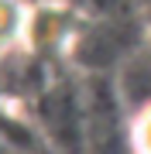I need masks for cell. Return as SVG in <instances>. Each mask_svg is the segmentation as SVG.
<instances>
[{
    "label": "cell",
    "instance_id": "6da1fadb",
    "mask_svg": "<svg viewBox=\"0 0 151 154\" xmlns=\"http://www.w3.org/2000/svg\"><path fill=\"white\" fill-rule=\"evenodd\" d=\"M45 120L52 123V130L58 134V140L62 144H69V147H79V113H76V99L72 93H65V96H55V99H48L45 103Z\"/></svg>",
    "mask_w": 151,
    "mask_h": 154
}]
</instances>
